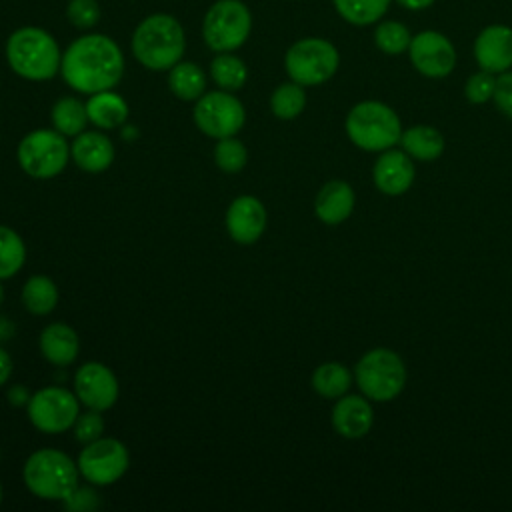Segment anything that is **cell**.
I'll list each match as a JSON object with an SVG mask.
<instances>
[{
	"instance_id": "3957f363",
	"label": "cell",
	"mask_w": 512,
	"mask_h": 512,
	"mask_svg": "<svg viewBox=\"0 0 512 512\" xmlns=\"http://www.w3.org/2000/svg\"><path fill=\"white\" fill-rule=\"evenodd\" d=\"M6 60L14 74L24 80L44 82L60 72L62 54L58 42L38 26H24L10 34Z\"/></svg>"
},
{
	"instance_id": "ee69618b",
	"label": "cell",
	"mask_w": 512,
	"mask_h": 512,
	"mask_svg": "<svg viewBox=\"0 0 512 512\" xmlns=\"http://www.w3.org/2000/svg\"><path fill=\"white\" fill-rule=\"evenodd\" d=\"M0 456H2V454H0Z\"/></svg>"
},
{
	"instance_id": "6da1fadb",
	"label": "cell",
	"mask_w": 512,
	"mask_h": 512,
	"mask_svg": "<svg viewBox=\"0 0 512 512\" xmlns=\"http://www.w3.org/2000/svg\"><path fill=\"white\" fill-rule=\"evenodd\" d=\"M60 74L80 94L112 90L122 80L124 54L110 36L84 34L62 54Z\"/></svg>"
},
{
	"instance_id": "83f0119b",
	"label": "cell",
	"mask_w": 512,
	"mask_h": 512,
	"mask_svg": "<svg viewBox=\"0 0 512 512\" xmlns=\"http://www.w3.org/2000/svg\"><path fill=\"white\" fill-rule=\"evenodd\" d=\"M210 76L220 90L236 92L246 84L248 68L232 52H218V56L210 62Z\"/></svg>"
},
{
	"instance_id": "60d3db41",
	"label": "cell",
	"mask_w": 512,
	"mask_h": 512,
	"mask_svg": "<svg viewBox=\"0 0 512 512\" xmlns=\"http://www.w3.org/2000/svg\"><path fill=\"white\" fill-rule=\"evenodd\" d=\"M396 2L402 4L406 10H424L432 6L436 0H396Z\"/></svg>"
},
{
	"instance_id": "9a60e30c",
	"label": "cell",
	"mask_w": 512,
	"mask_h": 512,
	"mask_svg": "<svg viewBox=\"0 0 512 512\" xmlns=\"http://www.w3.org/2000/svg\"><path fill=\"white\" fill-rule=\"evenodd\" d=\"M228 236L242 246L254 244L266 230L268 214L264 204L250 194L238 196L230 202L226 216H224Z\"/></svg>"
},
{
	"instance_id": "484cf974",
	"label": "cell",
	"mask_w": 512,
	"mask_h": 512,
	"mask_svg": "<svg viewBox=\"0 0 512 512\" xmlns=\"http://www.w3.org/2000/svg\"><path fill=\"white\" fill-rule=\"evenodd\" d=\"M22 304L34 316L50 314L58 304L56 282L42 274L30 276L22 288Z\"/></svg>"
},
{
	"instance_id": "7c38bea8",
	"label": "cell",
	"mask_w": 512,
	"mask_h": 512,
	"mask_svg": "<svg viewBox=\"0 0 512 512\" xmlns=\"http://www.w3.org/2000/svg\"><path fill=\"white\" fill-rule=\"evenodd\" d=\"M80 476L92 486H110L118 482L130 464L128 448L116 438H98L84 444L78 454Z\"/></svg>"
},
{
	"instance_id": "7402d4cb",
	"label": "cell",
	"mask_w": 512,
	"mask_h": 512,
	"mask_svg": "<svg viewBox=\"0 0 512 512\" xmlns=\"http://www.w3.org/2000/svg\"><path fill=\"white\" fill-rule=\"evenodd\" d=\"M86 112L88 120L100 130L120 128L128 120V104L114 90L90 94V98L86 100Z\"/></svg>"
},
{
	"instance_id": "b9f144b4",
	"label": "cell",
	"mask_w": 512,
	"mask_h": 512,
	"mask_svg": "<svg viewBox=\"0 0 512 512\" xmlns=\"http://www.w3.org/2000/svg\"><path fill=\"white\" fill-rule=\"evenodd\" d=\"M2 302H4V288H2V282H0V306H2Z\"/></svg>"
},
{
	"instance_id": "ba28073f",
	"label": "cell",
	"mask_w": 512,
	"mask_h": 512,
	"mask_svg": "<svg viewBox=\"0 0 512 512\" xmlns=\"http://www.w3.org/2000/svg\"><path fill=\"white\" fill-rule=\"evenodd\" d=\"M340 64L336 46L324 38H302L294 42L286 56L284 68L292 82L302 86H318L330 80Z\"/></svg>"
},
{
	"instance_id": "d590c367",
	"label": "cell",
	"mask_w": 512,
	"mask_h": 512,
	"mask_svg": "<svg viewBox=\"0 0 512 512\" xmlns=\"http://www.w3.org/2000/svg\"><path fill=\"white\" fill-rule=\"evenodd\" d=\"M66 16L76 28L88 30L100 22L102 12L96 0H70L66 8Z\"/></svg>"
},
{
	"instance_id": "4dcf8cb0",
	"label": "cell",
	"mask_w": 512,
	"mask_h": 512,
	"mask_svg": "<svg viewBox=\"0 0 512 512\" xmlns=\"http://www.w3.org/2000/svg\"><path fill=\"white\" fill-rule=\"evenodd\" d=\"M306 106L304 86L298 82L280 84L270 96V110L280 120H294Z\"/></svg>"
},
{
	"instance_id": "e575fe53",
	"label": "cell",
	"mask_w": 512,
	"mask_h": 512,
	"mask_svg": "<svg viewBox=\"0 0 512 512\" xmlns=\"http://www.w3.org/2000/svg\"><path fill=\"white\" fill-rule=\"evenodd\" d=\"M496 90V76L488 70H480L472 74L464 86V96L472 104H484L492 100Z\"/></svg>"
},
{
	"instance_id": "52a82bcc",
	"label": "cell",
	"mask_w": 512,
	"mask_h": 512,
	"mask_svg": "<svg viewBox=\"0 0 512 512\" xmlns=\"http://www.w3.org/2000/svg\"><path fill=\"white\" fill-rule=\"evenodd\" d=\"M16 160L30 178L50 180L66 168L70 160V144L58 130L38 128L18 142Z\"/></svg>"
},
{
	"instance_id": "f546056e",
	"label": "cell",
	"mask_w": 512,
	"mask_h": 512,
	"mask_svg": "<svg viewBox=\"0 0 512 512\" xmlns=\"http://www.w3.org/2000/svg\"><path fill=\"white\" fill-rule=\"evenodd\" d=\"M26 262V246L20 234L0 224V280L16 276Z\"/></svg>"
},
{
	"instance_id": "5b68a950",
	"label": "cell",
	"mask_w": 512,
	"mask_h": 512,
	"mask_svg": "<svg viewBox=\"0 0 512 512\" xmlns=\"http://www.w3.org/2000/svg\"><path fill=\"white\" fill-rule=\"evenodd\" d=\"M344 128L350 142L366 152H384L398 144L402 136L398 114L378 100H364L352 106Z\"/></svg>"
},
{
	"instance_id": "cb8c5ba5",
	"label": "cell",
	"mask_w": 512,
	"mask_h": 512,
	"mask_svg": "<svg viewBox=\"0 0 512 512\" xmlns=\"http://www.w3.org/2000/svg\"><path fill=\"white\" fill-rule=\"evenodd\" d=\"M170 92L184 102H196L206 90V76L194 62L180 60L168 70Z\"/></svg>"
},
{
	"instance_id": "4fadbf2b",
	"label": "cell",
	"mask_w": 512,
	"mask_h": 512,
	"mask_svg": "<svg viewBox=\"0 0 512 512\" xmlns=\"http://www.w3.org/2000/svg\"><path fill=\"white\" fill-rule=\"evenodd\" d=\"M408 56L412 66L426 78H444L456 66V50L452 42L436 30H424L412 36Z\"/></svg>"
},
{
	"instance_id": "836d02e7",
	"label": "cell",
	"mask_w": 512,
	"mask_h": 512,
	"mask_svg": "<svg viewBox=\"0 0 512 512\" xmlns=\"http://www.w3.org/2000/svg\"><path fill=\"white\" fill-rule=\"evenodd\" d=\"M74 436L76 440L84 446L88 442H94L98 438L104 436V418H102V412L98 410H90L86 408V412H80L74 426Z\"/></svg>"
},
{
	"instance_id": "f35d334b",
	"label": "cell",
	"mask_w": 512,
	"mask_h": 512,
	"mask_svg": "<svg viewBox=\"0 0 512 512\" xmlns=\"http://www.w3.org/2000/svg\"><path fill=\"white\" fill-rule=\"evenodd\" d=\"M10 376H12V358H10V354L0 346V388L8 382Z\"/></svg>"
},
{
	"instance_id": "8d00e7d4",
	"label": "cell",
	"mask_w": 512,
	"mask_h": 512,
	"mask_svg": "<svg viewBox=\"0 0 512 512\" xmlns=\"http://www.w3.org/2000/svg\"><path fill=\"white\" fill-rule=\"evenodd\" d=\"M100 504L98 500V494L92 486H76L64 500H62V506L70 512H90V510H96Z\"/></svg>"
},
{
	"instance_id": "2e32d148",
	"label": "cell",
	"mask_w": 512,
	"mask_h": 512,
	"mask_svg": "<svg viewBox=\"0 0 512 512\" xmlns=\"http://www.w3.org/2000/svg\"><path fill=\"white\" fill-rule=\"evenodd\" d=\"M474 58L482 70L502 74L512 68V28L504 24L486 26L474 40Z\"/></svg>"
},
{
	"instance_id": "f1b7e54d",
	"label": "cell",
	"mask_w": 512,
	"mask_h": 512,
	"mask_svg": "<svg viewBox=\"0 0 512 512\" xmlns=\"http://www.w3.org/2000/svg\"><path fill=\"white\" fill-rule=\"evenodd\" d=\"M336 12L352 26H368L380 22L390 0H332Z\"/></svg>"
},
{
	"instance_id": "d6986e66",
	"label": "cell",
	"mask_w": 512,
	"mask_h": 512,
	"mask_svg": "<svg viewBox=\"0 0 512 512\" xmlns=\"http://www.w3.org/2000/svg\"><path fill=\"white\" fill-rule=\"evenodd\" d=\"M374 424V410L368 398L358 394L340 396L332 408V428L350 440L362 438Z\"/></svg>"
},
{
	"instance_id": "7a4b0ae2",
	"label": "cell",
	"mask_w": 512,
	"mask_h": 512,
	"mask_svg": "<svg viewBox=\"0 0 512 512\" xmlns=\"http://www.w3.org/2000/svg\"><path fill=\"white\" fill-rule=\"evenodd\" d=\"M184 50V28L170 14H152L144 18L132 34V54L148 70H170L182 60Z\"/></svg>"
},
{
	"instance_id": "ab89813d",
	"label": "cell",
	"mask_w": 512,
	"mask_h": 512,
	"mask_svg": "<svg viewBox=\"0 0 512 512\" xmlns=\"http://www.w3.org/2000/svg\"><path fill=\"white\" fill-rule=\"evenodd\" d=\"M30 396H32V394H28V390L22 388V386H14V388L8 390V400H10V404H14V406H26L28 400H30Z\"/></svg>"
},
{
	"instance_id": "603a6c76",
	"label": "cell",
	"mask_w": 512,
	"mask_h": 512,
	"mask_svg": "<svg viewBox=\"0 0 512 512\" xmlns=\"http://www.w3.org/2000/svg\"><path fill=\"white\" fill-rule=\"evenodd\" d=\"M400 144L404 152L420 162H432L444 152V136L428 124H416L402 132Z\"/></svg>"
},
{
	"instance_id": "44dd1931",
	"label": "cell",
	"mask_w": 512,
	"mask_h": 512,
	"mask_svg": "<svg viewBox=\"0 0 512 512\" xmlns=\"http://www.w3.org/2000/svg\"><path fill=\"white\" fill-rule=\"evenodd\" d=\"M38 346L42 356L54 366H68L76 360L80 350L78 334L72 326L64 322L48 324L38 338Z\"/></svg>"
},
{
	"instance_id": "277c9868",
	"label": "cell",
	"mask_w": 512,
	"mask_h": 512,
	"mask_svg": "<svg viewBox=\"0 0 512 512\" xmlns=\"http://www.w3.org/2000/svg\"><path fill=\"white\" fill-rule=\"evenodd\" d=\"M22 478L34 496L62 502L78 486L80 470L66 452L56 448H40L26 458Z\"/></svg>"
},
{
	"instance_id": "5bb4252c",
	"label": "cell",
	"mask_w": 512,
	"mask_h": 512,
	"mask_svg": "<svg viewBox=\"0 0 512 512\" xmlns=\"http://www.w3.org/2000/svg\"><path fill=\"white\" fill-rule=\"evenodd\" d=\"M74 394L80 404L90 410L106 412L118 400V378L102 362H86L74 372Z\"/></svg>"
},
{
	"instance_id": "74e56055",
	"label": "cell",
	"mask_w": 512,
	"mask_h": 512,
	"mask_svg": "<svg viewBox=\"0 0 512 512\" xmlns=\"http://www.w3.org/2000/svg\"><path fill=\"white\" fill-rule=\"evenodd\" d=\"M492 100L508 118H512V72L506 70L496 78V90Z\"/></svg>"
},
{
	"instance_id": "ac0fdd59",
	"label": "cell",
	"mask_w": 512,
	"mask_h": 512,
	"mask_svg": "<svg viewBox=\"0 0 512 512\" xmlns=\"http://www.w3.org/2000/svg\"><path fill=\"white\" fill-rule=\"evenodd\" d=\"M116 156L112 140L100 130H84L74 136L70 144V158L74 164L90 174L104 172L112 166Z\"/></svg>"
},
{
	"instance_id": "e0dca14e",
	"label": "cell",
	"mask_w": 512,
	"mask_h": 512,
	"mask_svg": "<svg viewBox=\"0 0 512 512\" xmlns=\"http://www.w3.org/2000/svg\"><path fill=\"white\" fill-rule=\"evenodd\" d=\"M416 170L412 158L404 150H384L374 162L372 178L376 188L388 196L404 194L414 182Z\"/></svg>"
},
{
	"instance_id": "4316f807",
	"label": "cell",
	"mask_w": 512,
	"mask_h": 512,
	"mask_svg": "<svg viewBox=\"0 0 512 512\" xmlns=\"http://www.w3.org/2000/svg\"><path fill=\"white\" fill-rule=\"evenodd\" d=\"M312 388L324 398H340L352 384L350 370L340 362H324L312 372Z\"/></svg>"
},
{
	"instance_id": "9c48e42d",
	"label": "cell",
	"mask_w": 512,
	"mask_h": 512,
	"mask_svg": "<svg viewBox=\"0 0 512 512\" xmlns=\"http://www.w3.org/2000/svg\"><path fill=\"white\" fill-rule=\"evenodd\" d=\"M252 30V14L240 0H216L202 22V38L214 52H234Z\"/></svg>"
},
{
	"instance_id": "8fae6325",
	"label": "cell",
	"mask_w": 512,
	"mask_h": 512,
	"mask_svg": "<svg viewBox=\"0 0 512 512\" xmlns=\"http://www.w3.org/2000/svg\"><path fill=\"white\" fill-rule=\"evenodd\" d=\"M26 410L36 430L44 434H62L74 426L80 414V400L64 386H46L30 396Z\"/></svg>"
},
{
	"instance_id": "30bf717a",
	"label": "cell",
	"mask_w": 512,
	"mask_h": 512,
	"mask_svg": "<svg viewBox=\"0 0 512 512\" xmlns=\"http://www.w3.org/2000/svg\"><path fill=\"white\" fill-rule=\"evenodd\" d=\"M192 118L202 134L220 140L236 136L242 130L246 122V110L232 92L214 90L204 92L194 102Z\"/></svg>"
},
{
	"instance_id": "d4e9b609",
	"label": "cell",
	"mask_w": 512,
	"mask_h": 512,
	"mask_svg": "<svg viewBox=\"0 0 512 512\" xmlns=\"http://www.w3.org/2000/svg\"><path fill=\"white\" fill-rule=\"evenodd\" d=\"M50 122L52 128L58 130L64 136H78L80 132L86 130L88 112H86V102H80L74 96H64L54 102L50 110Z\"/></svg>"
},
{
	"instance_id": "8992f818",
	"label": "cell",
	"mask_w": 512,
	"mask_h": 512,
	"mask_svg": "<svg viewBox=\"0 0 512 512\" xmlns=\"http://www.w3.org/2000/svg\"><path fill=\"white\" fill-rule=\"evenodd\" d=\"M354 380L368 400L388 402L404 390L406 366L394 350L374 348L356 362Z\"/></svg>"
},
{
	"instance_id": "ffe728a7",
	"label": "cell",
	"mask_w": 512,
	"mask_h": 512,
	"mask_svg": "<svg viewBox=\"0 0 512 512\" xmlns=\"http://www.w3.org/2000/svg\"><path fill=\"white\" fill-rule=\"evenodd\" d=\"M354 204H356V196L352 186L344 180H330L316 194L314 214L320 222L328 226H336L352 214Z\"/></svg>"
},
{
	"instance_id": "d6a6232c",
	"label": "cell",
	"mask_w": 512,
	"mask_h": 512,
	"mask_svg": "<svg viewBox=\"0 0 512 512\" xmlns=\"http://www.w3.org/2000/svg\"><path fill=\"white\" fill-rule=\"evenodd\" d=\"M214 162L226 174L240 172L248 162V150L236 136L220 138L214 146Z\"/></svg>"
},
{
	"instance_id": "7bdbcfd3",
	"label": "cell",
	"mask_w": 512,
	"mask_h": 512,
	"mask_svg": "<svg viewBox=\"0 0 512 512\" xmlns=\"http://www.w3.org/2000/svg\"><path fill=\"white\" fill-rule=\"evenodd\" d=\"M0 504H2V486H0Z\"/></svg>"
},
{
	"instance_id": "1f68e13d",
	"label": "cell",
	"mask_w": 512,
	"mask_h": 512,
	"mask_svg": "<svg viewBox=\"0 0 512 512\" xmlns=\"http://www.w3.org/2000/svg\"><path fill=\"white\" fill-rule=\"evenodd\" d=\"M410 40H412L410 30L398 20H384L374 30V42L378 50L390 56L406 52L410 46Z\"/></svg>"
}]
</instances>
